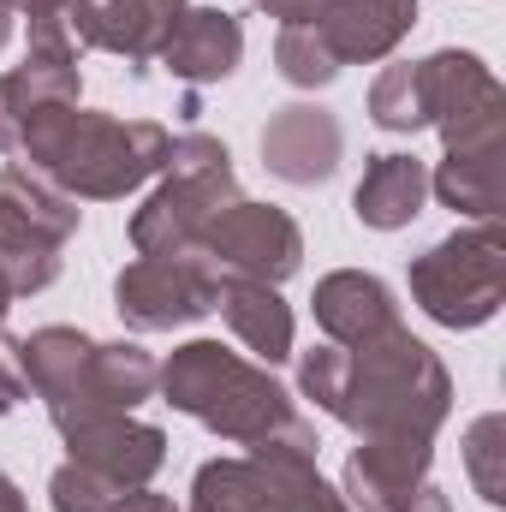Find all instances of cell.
Returning a JSON list of instances; mask_svg holds the SVG:
<instances>
[{
    "label": "cell",
    "mask_w": 506,
    "mask_h": 512,
    "mask_svg": "<svg viewBox=\"0 0 506 512\" xmlns=\"http://www.w3.org/2000/svg\"><path fill=\"white\" fill-rule=\"evenodd\" d=\"M417 24V0H328L310 24L340 66H376L387 60Z\"/></svg>",
    "instance_id": "2e32d148"
},
{
    "label": "cell",
    "mask_w": 506,
    "mask_h": 512,
    "mask_svg": "<svg viewBox=\"0 0 506 512\" xmlns=\"http://www.w3.org/2000/svg\"><path fill=\"white\" fill-rule=\"evenodd\" d=\"M370 120L381 131H399V137H411V131H423V78H417V60H393V66H381L376 84H370Z\"/></svg>",
    "instance_id": "cb8c5ba5"
},
{
    "label": "cell",
    "mask_w": 506,
    "mask_h": 512,
    "mask_svg": "<svg viewBox=\"0 0 506 512\" xmlns=\"http://www.w3.org/2000/svg\"><path fill=\"white\" fill-rule=\"evenodd\" d=\"M286 429L251 441L245 459H209V465H197V477H191V512H286Z\"/></svg>",
    "instance_id": "8fae6325"
},
{
    "label": "cell",
    "mask_w": 506,
    "mask_h": 512,
    "mask_svg": "<svg viewBox=\"0 0 506 512\" xmlns=\"http://www.w3.org/2000/svg\"><path fill=\"white\" fill-rule=\"evenodd\" d=\"M340 155H346V131H340V114L322 102L274 108L262 126V167L280 185H298V191L328 185L340 173Z\"/></svg>",
    "instance_id": "9c48e42d"
},
{
    "label": "cell",
    "mask_w": 506,
    "mask_h": 512,
    "mask_svg": "<svg viewBox=\"0 0 506 512\" xmlns=\"http://www.w3.org/2000/svg\"><path fill=\"white\" fill-rule=\"evenodd\" d=\"M84 78L78 66L66 60H42V54H24V66L0 72V155H18V131L36 108L48 102H78Z\"/></svg>",
    "instance_id": "ffe728a7"
},
{
    "label": "cell",
    "mask_w": 506,
    "mask_h": 512,
    "mask_svg": "<svg viewBox=\"0 0 506 512\" xmlns=\"http://www.w3.org/2000/svg\"><path fill=\"white\" fill-rule=\"evenodd\" d=\"M405 512H453V501H447L435 483H423V489H417V501H411Z\"/></svg>",
    "instance_id": "1f68e13d"
},
{
    "label": "cell",
    "mask_w": 506,
    "mask_h": 512,
    "mask_svg": "<svg viewBox=\"0 0 506 512\" xmlns=\"http://www.w3.org/2000/svg\"><path fill=\"white\" fill-rule=\"evenodd\" d=\"M417 78H423V120L441 131L447 149L501 143L506 90H501V78L483 66V54L435 48L429 60H417Z\"/></svg>",
    "instance_id": "8992f818"
},
{
    "label": "cell",
    "mask_w": 506,
    "mask_h": 512,
    "mask_svg": "<svg viewBox=\"0 0 506 512\" xmlns=\"http://www.w3.org/2000/svg\"><path fill=\"white\" fill-rule=\"evenodd\" d=\"M0 512H30V501H24V489L0 471Z\"/></svg>",
    "instance_id": "d6a6232c"
},
{
    "label": "cell",
    "mask_w": 506,
    "mask_h": 512,
    "mask_svg": "<svg viewBox=\"0 0 506 512\" xmlns=\"http://www.w3.org/2000/svg\"><path fill=\"white\" fill-rule=\"evenodd\" d=\"M120 483H108L102 471H90V465H60L54 477H48V501H54V512H114L120 507Z\"/></svg>",
    "instance_id": "83f0119b"
},
{
    "label": "cell",
    "mask_w": 506,
    "mask_h": 512,
    "mask_svg": "<svg viewBox=\"0 0 506 512\" xmlns=\"http://www.w3.org/2000/svg\"><path fill=\"white\" fill-rule=\"evenodd\" d=\"M66 459L102 471L120 489H149V477L167 465V435L155 423H137L131 411H96L78 423H60Z\"/></svg>",
    "instance_id": "30bf717a"
},
{
    "label": "cell",
    "mask_w": 506,
    "mask_h": 512,
    "mask_svg": "<svg viewBox=\"0 0 506 512\" xmlns=\"http://www.w3.org/2000/svg\"><path fill=\"white\" fill-rule=\"evenodd\" d=\"M316 328L328 334V346H358V340H376L387 328H399V304H393V286L364 274V268H334L316 280Z\"/></svg>",
    "instance_id": "e0dca14e"
},
{
    "label": "cell",
    "mask_w": 506,
    "mask_h": 512,
    "mask_svg": "<svg viewBox=\"0 0 506 512\" xmlns=\"http://www.w3.org/2000/svg\"><path fill=\"white\" fill-rule=\"evenodd\" d=\"M12 12H24V24H30V54L78 66V36H72V0H12Z\"/></svg>",
    "instance_id": "4316f807"
},
{
    "label": "cell",
    "mask_w": 506,
    "mask_h": 512,
    "mask_svg": "<svg viewBox=\"0 0 506 512\" xmlns=\"http://www.w3.org/2000/svg\"><path fill=\"white\" fill-rule=\"evenodd\" d=\"M411 298L441 328H483L506 304V239L501 221L447 233L441 245L411 256Z\"/></svg>",
    "instance_id": "5b68a950"
},
{
    "label": "cell",
    "mask_w": 506,
    "mask_h": 512,
    "mask_svg": "<svg viewBox=\"0 0 506 512\" xmlns=\"http://www.w3.org/2000/svg\"><path fill=\"white\" fill-rule=\"evenodd\" d=\"M227 203H239V179H233L227 143L209 137V131H185L167 149L161 185L131 215V251L137 256H197L203 227Z\"/></svg>",
    "instance_id": "277c9868"
},
{
    "label": "cell",
    "mask_w": 506,
    "mask_h": 512,
    "mask_svg": "<svg viewBox=\"0 0 506 512\" xmlns=\"http://www.w3.org/2000/svg\"><path fill=\"white\" fill-rule=\"evenodd\" d=\"M114 512H179V507H173L167 495H155V489H126Z\"/></svg>",
    "instance_id": "4dcf8cb0"
},
{
    "label": "cell",
    "mask_w": 506,
    "mask_h": 512,
    "mask_svg": "<svg viewBox=\"0 0 506 512\" xmlns=\"http://www.w3.org/2000/svg\"><path fill=\"white\" fill-rule=\"evenodd\" d=\"M298 387L358 441H435L453 411V376L405 322L358 346H316L298 358Z\"/></svg>",
    "instance_id": "6da1fadb"
},
{
    "label": "cell",
    "mask_w": 506,
    "mask_h": 512,
    "mask_svg": "<svg viewBox=\"0 0 506 512\" xmlns=\"http://www.w3.org/2000/svg\"><path fill=\"white\" fill-rule=\"evenodd\" d=\"M251 6L268 12V18H280V30H286V24H316L328 0H251Z\"/></svg>",
    "instance_id": "f546056e"
},
{
    "label": "cell",
    "mask_w": 506,
    "mask_h": 512,
    "mask_svg": "<svg viewBox=\"0 0 506 512\" xmlns=\"http://www.w3.org/2000/svg\"><path fill=\"white\" fill-rule=\"evenodd\" d=\"M501 459H506V417L489 411V417H477L471 435H465V465H471V483H477V495H483L489 507H506Z\"/></svg>",
    "instance_id": "484cf974"
},
{
    "label": "cell",
    "mask_w": 506,
    "mask_h": 512,
    "mask_svg": "<svg viewBox=\"0 0 506 512\" xmlns=\"http://www.w3.org/2000/svg\"><path fill=\"white\" fill-rule=\"evenodd\" d=\"M215 310L227 316V328L251 346L262 364H286L292 358V304L280 298V286L262 280H215Z\"/></svg>",
    "instance_id": "d6986e66"
},
{
    "label": "cell",
    "mask_w": 506,
    "mask_h": 512,
    "mask_svg": "<svg viewBox=\"0 0 506 512\" xmlns=\"http://www.w3.org/2000/svg\"><path fill=\"white\" fill-rule=\"evenodd\" d=\"M167 149H173L167 126L120 120V114L78 108V102H48L18 131L24 167L78 203H114V197L137 191L143 179H155L167 167Z\"/></svg>",
    "instance_id": "7a4b0ae2"
},
{
    "label": "cell",
    "mask_w": 506,
    "mask_h": 512,
    "mask_svg": "<svg viewBox=\"0 0 506 512\" xmlns=\"http://www.w3.org/2000/svg\"><path fill=\"white\" fill-rule=\"evenodd\" d=\"M12 42V0H0V48Z\"/></svg>",
    "instance_id": "836d02e7"
},
{
    "label": "cell",
    "mask_w": 506,
    "mask_h": 512,
    "mask_svg": "<svg viewBox=\"0 0 506 512\" xmlns=\"http://www.w3.org/2000/svg\"><path fill=\"white\" fill-rule=\"evenodd\" d=\"M18 399H30V387H24V376H18V340L0 334V417H6Z\"/></svg>",
    "instance_id": "f1b7e54d"
},
{
    "label": "cell",
    "mask_w": 506,
    "mask_h": 512,
    "mask_svg": "<svg viewBox=\"0 0 506 512\" xmlns=\"http://www.w3.org/2000/svg\"><path fill=\"white\" fill-rule=\"evenodd\" d=\"M155 60L179 84H227L245 60V24L221 6H185Z\"/></svg>",
    "instance_id": "9a60e30c"
},
{
    "label": "cell",
    "mask_w": 506,
    "mask_h": 512,
    "mask_svg": "<svg viewBox=\"0 0 506 512\" xmlns=\"http://www.w3.org/2000/svg\"><path fill=\"white\" fill-rule=\"evenodd\" d=\"M155 376H161V364L137 340H96L90 358H84V370H78V382H72V393L48 417L60 429V423L96 417V411H137L155 393Z\"/></svg>",
    "instance_id": "7c38bea8"
},
{
    "label": "cell",
    "mask_w": 506,
    "mask_h": 512,
    "mask_svg": "<svg viewBox=\"0 0 506 512\" xmlns=\"http://www.w3.org/2000/svg\"><path fill=\"white\" fill-rule=\"evenodd\" d=\"M429 191L471 221H501V143L447 149V161L429 173Z\"/></svg>",
    "instance_id": "44dd1931"
},
{
    "label": "cell",
    "mask_w": 506,
    "mask_h": 512,
    "mask_svg": "<svg viewBox=\"0 0 506 512\" xmlns=\"http://www.w3.org/2000/svg\"><path fill=\"white\" fill-rule=\"evenodd\" d=\"M274 72L292 84V90H322L340 78V60L328 54V42L310 30V24H286L274 36Z\"/></svg>",
    "instance_id": "d4e9b609"
},
{
    "label": "cell",
    "mask_w": 506,
    "mask_h": 512,
    "mask_svg": "<svg viewBox=\"0 0 506 512\" xmlns=\"http://www.w3.org/2000/svg\"><path fill=\"white\" fill-rule=\"evenodd\" d=\"M429 465L435 441H358L340 471V495L352 512H405L429 483Z\"/></svg>",
    "instance_id": "4fadbf2b"
},
{
    "label": "cell",
    "mask_w": 506,
    "mask_h": 512,
    "mask_svg": "<svg viewBox=\"0 0 506 512\" xmlns=\"http://www.w3.org/2000/svg\"><path fill=\"white\" fill-rule=\"evenodd\" d=\"M6 310H12V280H6V268H0V322H6Z\"/></svg>",
    "instance_id": "e575fe53"
},
{
    "label": "cell",
    "mask_w": 506,
    "mask_h": 512,
    "mask_svg": "<svg viewBox=\"0 0 506 512\" xmlns=\"http://www.w3.org/2000/svg\"><path fill=\"white\" fill-rule=\"evenodd\" d=\"M185 6L191 0H72V36H78V48L120 54L126 66L143 72L161 54V42Z\"/></svg>",
    "instance_id": "5bb4252c"
},
{
    "label": "cell",
    "mask_w": 506,
    "mask_h": 512,
    "mask_svg": "<svg viewBox=\"0 0 506 512\" xmlns=\"http://www.w3.org/2000/svg\"><path fill=\"white\" fill-rule=\"evenodd\" d=\"M316 453H322V441H316V429L298 417V423L286 429V512H352L340 489L322 483Z\"/></svg>",
    "instance_id": "7402d4cb"
},
{
    "label": "cell",
    "mask_w": 506,
    "mask_h": 512,
    "mask_svg": "<svg viewBox=\"0 0 506 512\" xmlns=\"http://www.w3.org/2000/svg\"><path fill=\"white\" fill-rule=\"evenodd\" d=\"M0 191H6V197H12V203H18L36 227H48L60 245H66V239L78 233V221H84L78 197H66L60 185H48V179H42V173H30L24 161H12V167L0 173Z\"/></svg>",
    "instance_id": "603a6c76"
},
{
    "label": "cell",
    "mask_w": 506,
    "mask_h": 512,
    "mask_svg": "<svg viewBox=\"0 0 506 512\" xmlns=\"http://www.w3.org/2000/svg\"><path fill=\"white\" fill-rule=\"evenodd\" d=\"M215 280L203 256H137L114 280V310L131 334H173L215 310Z\"/></svg>",
    "instance_id": "ba28073f"
},
{
    "label": "cell",
    "mask_w": 506,
    "mask_h": 512,
    "mask_svg": "<svg viewBox=\"0 0 506 512\" xmlns=\"http://www.w3.org/2000/svg\"><path fill=\"white\" fill-rule=\"evenodd\" d=\"M197 256L215 268V274H233V280H262V286H280L298 274L304 262V233L286 209L274 203H227L203 239H197Z\"/></svg>",
    "instance_id": "52a82bcc"
},
{
    "label": "cell",
    "mask_w": 506,
    "mask_h": 512,
    "mask_svg": "<svg viewBox=\"0 0 506 512\" xmlns=\"http://www.w3.org/2000/svg\"><path fill=\"white\" fill-rule=\"evenodd\" d=\"M155 387L173 411H185L191 423H203L209 435L239 441V447H251L298 417L292 393L268 376V364H245L221 340H185L161 364Z\"/></svg>",
    "instance_id": "3957f363"
},
{
    "label": "cell",
    "mask_w": 506,
    "mask_h": 512,
    "mask_svg": "<svg viewBox=\"0 0 506 512\" xmlns=\"http://www.w3.org/2000/svg\"><path fill=\"white\" fill-rule=\"evenodd\" d=\"M423 197H429V167L417 155H370L358 191H352V215L370 227V233H399L423 215Z\"/></svg>",
    "instance_id": "ac0fdd59"
}]
</instances>
